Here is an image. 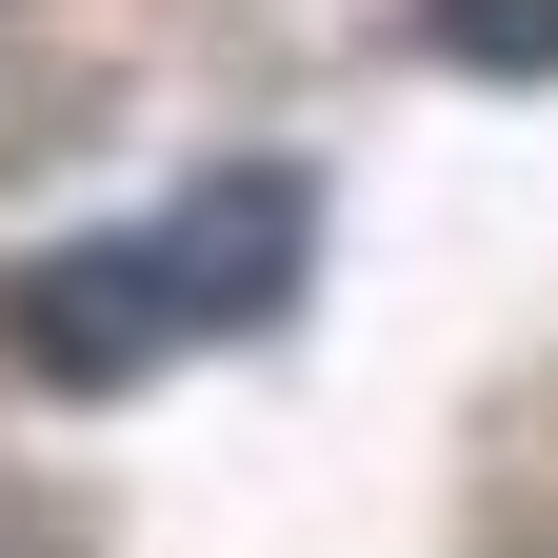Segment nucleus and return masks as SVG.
<instances>
[{"label": "nucleus", "mask_w": 558, "mask_h": 558, "mask_svg": "<svg viewBox=\"0 0 558 558\" xmlns=\"http://www.w3.org/2000/svg\"><path fill=\"white\" fill-rule=\"evenodd\" d=\"M120 240H140V279H160V339H259L319 279V199L279 160H220L199 199H160V220H120Z\"/></svg>", "instance_id": "1"}, {"label": "nucleus", "mask_w": 558, "mask_h": 558, "mask_svg": "<svg viewBox=\"0 0 558 558\" xmlns=\"http://www.w3.org/2000/svg\"><path fill=\"white\" fill-rule=\"evenodd\" d=\"M418 40L459 81H558V0H418Z\"/></svg>", "instance_id": "3"}, {"label": "nucleus", "mask_w": 558, "mask_h": 558, "mask_svg": "<svg viewBox=\"0 0 558 558\" xmlns=\"http://www.w3.org/2000/svg\"><path fill=\"white\" fill-rule=\"evenodd\" d=\"M0 339L60 379V399H120V379H160L180 339H160V279H140V240H40L21 279H0Z\"/></svg>", "instance_id": "2"}]
</instances>
